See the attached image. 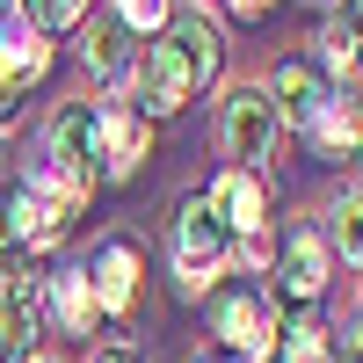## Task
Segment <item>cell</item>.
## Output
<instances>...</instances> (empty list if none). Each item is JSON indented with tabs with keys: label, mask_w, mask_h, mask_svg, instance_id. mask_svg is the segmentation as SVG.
<instances>
[{
	"label": "cell",
	"mask_w": 363,
	"mask_h": 363,
	"mask_svg": "<svg viewBox=\"0 0 363 363\" xmlns=\"http://www.w3.org/2000/svg\"><path fill=\"white\" fill-rule=\"evenodd\" d=\"M277 138H284V116L269 102V87H233L225 95V153L255 174L262 160H277Z\"/></svg>",
	"instance_id": "obj_1"
},
{
	"label": "cell",
	"mask_w": 363,
	"mask_h": 363,
	"mask_svg": "<svg viewBox=\"0 0 363 363\" xmlns=\"http://www.w3.org/2000/svg\"><path fill=\"white\" fill-rule=\"evenodd\" d=\"M225 247H233V240H225V225L203 211V196H189V203L174 211V269H182V291H203L211 277H218V269H225Z\"/></svg>",
	"instance_id": "obj_2"
},
{
	"label": "cell",
	"mask_w": 363,
	"mask_h": 363,
	"mask_svg": "<svg viewBox=\"0 0 363 363\" xmlns=\"http://www.w3.org/2000/svg\"><path fill=\"white\" fill-rule=\"evenodd\" d=\"M87 284H95L102 320H131L138 313V247L131 240H109V247L95 255V269H87Z\"/></svg>",
	"instance_id": "obj_3"
},
{
	"label": "cell",
	"mask_w": 363,
	"mask_h": 363,
	"mask_svg": "<svg viewBox=\"0 0 363 363\" xmlns=\"http://www.w3.org/2000/svg\"><path fill=\"white\" fill-rule=\"evenodd\" d=\"M95 160L109 174H138V160H145V116L131 102H102L95 109Z\"/></svg>",
	"instance_id": "obj_4"
},
{
	"label": "cell",
	"mask_w": 363,
	"mask_h": 363,
	"mask_svg": "<svg viewBox=\"0 0 363 363\" xmlns=\"http://www.w3.org/2000/svg\"><path fill=\"white\" fill-rule=\"evenodd\" d=\"M203 211L218 218L225 233H262V211H269V196H262V174H247V167H233V174H218L203 189Z\"/></svg>",
	"instance_id": "obj_5"
},
{
	"label": "cell",
	"mask_w": 363,
	"mask_h": 363,
	"mask_svg": "<svg viewBox=\"0 0 363 363\" xmlns=\"http://www.w3.org/2000/svg\"><path fill=\"white\" fill-rule=\"evenodd\" d=\"M15 240V247H51L58 233H66V203H58L44 182H29V189H15V203H8V225H0Z\"/></svg>",
	"instance_id": "obj_6"
},
{
	"label": "cell",
	"mask_w": 363,
	"mask_h": 363,
	"mask_svg": "<svg viewBox=\"0 0 363 363\" xmlns=\"http://www.w3.org/2000/svg\"><path fill=\"white\" fill-rule=\"evenodd\" d=\"M189 95H196L189 58H182V44H174V37H160L153 51H145V109H153V116H174Z\"/></svg>",
	"instance_id": "obj_7"
},
{
	"label": "cell",
	"mask_w": 363,
	"mask_h": 363,
	"mask_svg": "<svg viewBox=\"0 0 363 363\" xmlns=\"http://www.w3.org/2000/svg\"><path fill=\"white\" fill-rule=\"evenodd\" d=\"M218 335H225L240 356H247V363H262L269 349H277V306H269V298H225Z\"/></svg>",
	"instance_id": "obj_8"
},
{
	"label": "cell",
	"mask_w": 363,
	"mask_h": 363,
	"mask_svg": "<svg viewBox=\"0 0 363 363\" xmlns=\"http://www.w3.org/2000/svg\"><path fill=\"white\" fill-rule=\"evenodd\" d=\"M37 320H44V284L29 277V269H8V277H0V342L29 349Z\"/></svg>",
	"instance_id": "obj_9"
},
{
	"label": "cell",
	"mask_w": 363,
	"mask_h": 363,
	"mask_svg": "<svg viewBox=\"0 0 363 363\" xmlns=\"http://www.w3.org/2000/svg\"><path fill=\"white\" fill-rule=\"evenodd\" d=\"M269 102H277L284 124H313L320 116V80L306 58H277V73H269Z\"/></svg>",
	"instance_id": "obj_10"
},
{
	"label": "cell",
	"mask_w": 363,
	"mask_h": 363,
	"mask_svg": "<svg viewBox=\"0 0 363 363\" xmlns=\"http://www.w3.org/2000/svg\"><path fill=\"white\" fill-rule=\"evenodd\" d=\"M51 73V44L37 37V29H8V37H0V87H15V95H22V87L29 80H44Z\"/></svg>",
	"instance_id": "obj_11"
},
{
	"label": "cell",
	"mask_w": 363,
	"mask_h": 363,
	"mask_svg": "<svg viewBox=\"0 0 363 363\" xmlns=\"http://www.w3.org/2000/svg\"><path fill=\"white\" fill-rule=\"evenodd\" d=\"M87 73H95V80H124L131 73V29L124 22H116V15H95V22H87Z\"/></svg>",
	"instance_id": "obj_12"
},
{
	"label": "cell",
	"mask_w": 363,
	"mask_h": 363,
	"mask_svg": "<svg viewBox=\"0 0 363 363\" xmlns=\"http://www.w3.org/2000/svg\"><path fill=\"white\" fill-rule=\"evenodd\" d=\"M51 306H58V327H66V335H87V327L102 320L87 269H58V277H51Z\"/></svg>",
	"instance_id": "obj_13"
},
{
	"label": "cell",
	"mask_w": 363,
	"mask_h": 363,
	"mask_svg": "<svg viewBox=\"0 0 363 363\" xmlns=\"http://www.w3.org/2000/svg\"><path fill=\"white\" fill-rule=\"evenodd\" d=\"M167 37L182 44V58H189L196 87H203V80H218V58H225V44H218V29H211L203 15H174V29H167Z\"/></svg>",
	"instance_id": "obj_14"
},
{
	"label": "cell",
	"mask_w": 363,
	"mask_h": 363,
	"mask_svg": "<svg viewBox=\"0 0 363 363\" xmlns=\"http://www.w3.org/2000/svg\"><path fill=\"white\" fill-rule=\"evenodd\" d=\"M327 284V247H320V233H291V247H284V291L291 298H313Z\"/></svg>",
	"instance_id": "obj_15"
},
{
	"label": "cell",
	"mask_w": 363,
	"mask_h": 363,
	"mask_svg": "<svg viewBox=\"0 0 363 363\" xmlns=\"http://www.w3.org/2000/svg\"><path fill=\"white\" fill-rule=\"evenodd\" d=\"M327 66L335 73H363V0H342L327 22Z\"/></svg>",
	"instance_id": "obj_16"
},
{
	"label": "cell",
	"mask_w": 363,
	"mask_h": 363,
	"mask_svg": "<svg viewBox=\"0 0 363 363\" xmlns=\"http://www.w3.org/2000/svg\"><path fill=\"white\" fill-rule=\"evenodd\" d=\"M22 15H29V29H37V37H51V29L87 22V0H22Z\"/></svg>",
	"instance_id": "obj_17"
},
{
	"label": "cell",
	"mask_w": 363,
	"mask_h": 363,
	"mask_svg": "<svg viewBox=\"0 0 363 363\" xmlns=\"http://www.w3.org/2000/svg\"><path fill=\"white\" fill-rule=\"evenodd\" d=\"M335 240H342V255L363 269V189H349V196L335 203Z\"/></svg>",
	"instance_id": "obj_18"
},
{
	"label": "cell",
	"mask_w": 363,
	"mask_h": 363,
	"mask_svg": "<svg viewBox=\"0 0 363 363\" xmlns=\"http://www.w3.org/2000/svg\"><path fill=\"white\" fill-rule=\"evenodd\" d=\"M284 363H327V335H320V327L313 320H298V327H284Z\"/></svg>",
	"instance_id": "obj_19"
},
{
	"label": "cell",
	"mask_w": 363,
	"mask_h": 363,
	"mask_svg": "<svg viewBox=\"0 0 363 363\" xmlns=\"http://www.w3.org/2000/svg\"><path fill=\"white\" fill-rule=\"evenodd\" d=\"M124 22H145V29L167 22V0H124Z\"/></svg>",
	"instance_id": "obj_20"
},
{
	"label": "cell",
	"mask_w": 363,
	"mask_h": 363,
	"mask_svg": "<svg viewBox=\"0 0 363 363\" xmlns=\"http://www.w3.org/2000/svg\"><path fill=\"white\" fill-rule=\"evenodd\" d=\"M233 15H247V22H262V15H269V0H233Z\"/></svg>",
	"instance_id": "obj_21"
},
{
	"label": "cell",
	"mask_w": 363,
	"mask_h": 363,
	"mask_svg": "<svg viewBox=\"0 0 363 363\" xmlns=\"http://www.w3.org/2000/svg\"><path fill=\"white\" fill-rule=\"evenodd\" d=\"M8 182H15V167H8V145H0V189H8Z\"/></svg>",
	"instance_id": "obj_22"
},
{
	"label": "cell",
	"mask_w": 363,
	"mask_h": 363,
	"mask_svg": "<svg viewBox=\"0 0 363 363\" xmlns=\"http://www.w3.org/2000/svg\"><path fill=\"white\" fill-rule=\"evenodd\" d=\"M349 356H356V363H363V327H356V335H349Z\"/></svg>",
	"instance_id": "obj_23"
},
{
	"label": "cell",
	"mask_w": 363,
	"mask_h": 363,
	"mask_svg": "<svg viewBox=\"0 0 363 363\" xmlns=\"http://www.w3.org/2000/svg\"><path fill=\"white\" fill-rule=\"evenodd\" d=\"M102 363H131V356H102Z\"/></svg>",
	"instance_id": "obj_24"
}]
</instances>
